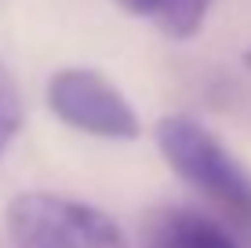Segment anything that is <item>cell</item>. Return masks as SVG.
Segmentation results:
<instances>
[{
	"label": "cell",
	"instance_id": "obj_1",
	"mask_svg": "<svg viewBox=\"0 0 251 248\" xmlns=\"http://www.w3.org/2000/svg\"><path fill=\"white\" fill-rule=\"evenodd\" d=\"M157 150L171 172L222 208L233 223L251 226V172L222 146V139L186 113L157 121Z\"/></svg>",
	"mask_w": 251,
	"mask_h": 248
},
{
	"label": "cell",
	"instance_id": "obj_2",
	"mask_svg": "<svg viewBox=\"0 0 251 248\" xmlns=\"http://www.w3.org/2000/svg\"><path fill=\"white\" fill-rule=\"evenodd\" d=\"M4 219L15 248H127L113 216L66 193H19Z\"/></svg>",
	"mask_w": 251,
	"mask_h": 248
},
{
	"label": "cell",
	"instance_id": "obj_3",
	"mask_svg": "<svg viewBox=\"0 0 251 248\" xmlns=\"http://www.w3.org/2000/svg\"><path fill=\"white\" fill-rule=\"evenodd\" d=\"M48 110L62 124L109 142L138 139V132H142L138 113L124 99V91L109 77H102L99 70H88V66H69V70H58L51 77Z\"/></svg>",
	"mask_w": 251,
	"mask_h": 248
},
{
	"label": "cell",
	"instance_id": "obj_4",
	"mask_svg": "<svg viewBox=\"0 0 251 248\" xmlns=\"http://www.w3.org/2000/svg\"><path fill=\"white\" fill-rule=\"evenodd\" d=\"M146 248H237V241L215 219L201 212H160L146 234Z\"/></svg>",
	"mask_w": 251,
	"mask_h": 248
},
{
	"label": "cell",
	"instance_id": "obj_5",
	"mask_svg": "<svg viewBox=\"0 0 251 248\" xmlns=\"http://www.w3.org/2000/svg\"><path fill=\"white\" fill-rule=\"evenodd\" d=\"M117 4L131 15H150L168 37L186 40L193 33H201L215 0H117Z\"/></svg>",
	"mask_w": 251,
	"mask_h": 248
},
{
	"label": "cell",
	"instance_id": "obj_6",
	"mask_svg": "<svg viewBox=\"0 0 251 248\" xmlns=\"http://www.w3.org/2000/svg\"><path fill=\"white\" fill-rule=\"evenodd\" d=\"M22 95H19V84H15L11 70H7L4 62H0V157L7 153V146L15 142V135H19L22 128Z\"/></svg>",
	"mask_w": 251,
	"mask_h": 248
},
{
	"label": "cell",
	"instance_id": "obj_7",
	"mask_svg": "<svg viewBox=\"0 0 251 248\" xmlns=\"http://www.w3.org/2000/svg\"><path fill=\"white\" fill-rule=\"evenodd\" d=\"M244 62H248V66H251V48H248V51H244Z\"/></svg>",
	"mask_w": 251,
	"mask_h": 248
}]
</instances>
